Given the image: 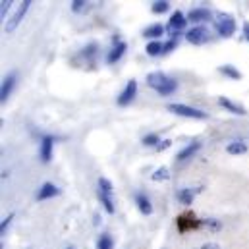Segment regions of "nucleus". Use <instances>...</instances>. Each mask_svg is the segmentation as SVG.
Instances as JSON below:
<instances>
[{"instance_id": "c85d7f7f", "label": "nucleus", "mask_w": 249, "mask_h": 249, "mask_svg": "<svg viewBox=\"0 0 249 249\" xmlns=\"http://www.w3.org/2000/svg\"><path fill=\"white\" fill-rule=\"evenodd\" d=\"M201 224H203V226H209V228H214V230L220 228V222H216V220H213V218H207V220H203Z\"/></svg>"}, {"instance_id": "5701e85b", "label": "nucleus", "mask_w": 249, "mask_h": 249, "mask_svg": "<svg viewBox=\"0 0 249 249\" xmlns=\"http://www.w3.org/2000/svg\"><path fill=\"white\" fill-rule=\"evenodd\" d=\"M151 10H153V14H164V12H168V10H170V2H166V0L153 2Z\"/></svg>"}, {"instance_id": "6ab92c4d", "label": "nucleus", "mask_w": 249, "mask_h": 249, "mask_svg": "<svg viewBox=\"0 0 249 249\" xmlns=\"http://www.w3.org/2000/svg\"><path fill=\"white\" fill-rule=\"evenodd\" d=\"M226 151H228L230 155H244V153L248 151V145H246L244 141H234V143H230V145L226 147Z\"/></svg>"}, {"instance_id": "f3484780", "label": "nucleus", "mask_w": 249, "mask_h": 249, "mask_svg": "<svg viewBox=\"0 0 249 249\" xmlns=\"http://www.w3.org/2000/svg\"><path fill=\"white\" fill-rule=\"evenodd\" d=\"M112 191H114V189H112V184H110L107 178H101V180H99V189H97L99 195H103V197H110V199H112Z\"/></svg>"}, {"instance_id": "a878e982", "label": "nucleus", "mask_w": 249, "mask_h": 249, "mask_svg": "<svg viewBox=\"0 0 249 249\" xmlns=\"http://www.w3.org/2000/svg\"><path fill=\"white\" fill-rule=\"evenodd\" d=\"M159 143H160V139H159L157 133H149V135L143 137V145H147V147H153V145H159Z\"/></svg>"}, {"instance_id": "72a5a7b5", "label": "nucleus", "mask_w": 249, "mask_h": 249, "mask_svg": "<svg viewBox=\"0 0 249 249\" xmlns=\"http://www.w3.org/2000/svg\"><path fill=\"white\" fill-rule=\"evenodd\" d=\"M201 249H220V248H218L216 244H205V246H203Z\"/></svg>"}, {"instance_id": "473e14b6", "label": "nucleus", "mask_w": 249, "mask_h": 249, "mask_svg": "<svg viewBox=\"0 0 249 249\" xmlns=\"http://www.w3.org/2000/svg\"><path fill=\"white\" fill-rule=\"evenodd\" d=\"M244 35H246V39H248V43H249V21L244 23Z\"/></svg>"}, {"instance_id": "4be33fe9", "label": "nucleus", "mask_w": 249, "mask_h": 249, "mask_svg": "<svg viewBox=\"0 0 249 249\" xmlns=\"http://www.w3.org/2000/svg\"><path fill=\"white\" fill-rule=\"evenodd\" d=\"M220 73H224V75H228V77H232V79H242V73H240L234 66H230V64L220 66Z\"/></svg>"}, {"instance_id": "1a4fd4ad", "label": "nucleus", "mask_w": 249, "mask_h": 249, "mask_svg": "<svg viewBox=\"0 0 249 249\" xmlns=\"http://www.w3.org/2000/svg\"><path fill=\"white\" fill-rule=\"evenodd\" d=\"M53 149H54V139L53 137H45L41 141V160L43 162H51L53 159Z\"/></svg>"}, {"instance_id": "39448f33", "label": "nucleus", "mask_w": 249, "mask_h": 249, "mask_svg": "<svg viewBox=\"0 0 249 249\" xmlns=\"http://www.w3.org/2000/svg\"><path fill=\"white\" fill-rule=\"evenodd\" d=\"M186 39L187 43H191V45H203L209 39V33H207L205 27H193L186 33Z\"/></svg>"}, {"instance_id": "4468645a", "label": "nucleus", "mask_w": 249, "mask_h": 249, "mask_svg": "<svg viewBox=\"0 0 249 249\" xmlns=\"http://www.w3.org/2000/svg\"><path fill=\"white\" fill-rule=\"evenodd\" d=\"M199 149H201V143L193 141V143H189L187 147H184V149L178 153V157H176V159H178V160H186V159H191V157H193V155H195Z\"/></svg>"}, {"instance_id": "20e7f679", "label": "nucleus", "mask_w": 249, "mask_h": 249, "mask_svg": "<svg viewBox=\"0 0 249 249\" xmlns=\"http://www.w3.org/2000/svg\"><path fill=\"white\" fill-rule=\"evenodd\" d=\"M29 6H31V2H29V0H23V2L19 4V10H18V12L14 14V18H12V19H10L8 23H6V31H8V33H12V31H14V29H16L18 25H19V21L23 19L25 12L29 10Z\"/></svg>"}, {"instance_id": "cd10ccee", "label": "nucleus", "mask_w": 249, "mask_h": 249, "mask_svg": "<svg viewBox=\"0 0 249 249\" xmlns=\"http://www.w3.org/2000/svg\"><path fill=\"white\" fill-rule=\"evenodd\" d=\"M85 4H87V2H83V0H73V2H71V10H73V12H81V10L85 8Z\"/></svg>"}, {"instance_id": "6e6552de", "label": "nucleus", "mask_w": 249, "mask_h": 249, "mask_svg": "<svg viewBox=\"0 0 249 249\" xmlns=\"http://www.w3.org/2000/svg\"><path fill=\"white\" fill-rule=\"evenodd\" d=\"M218 105H220V107H224L226 110H230V112L238 114V116L248 114V112H246V108H244L242 105H236V103H234V101H230L228 97H218Z\"/></svg>"}, {"instance_id": "f257e3e1", "label": "nucleus", "mask_w": 249, "mask_h": 249, "mask_svg": "<svg viewBox=\"0 0 249 249\" xmlns=\"http://www.w3.org/2000/svg\"><path fill=\"white\" fill-rule=\"evenodd\" d=\"M168 110L178 114V116H184V118H195V120L207 118V112H203L199 108H193V107H187V105H168Z\"/></svg>"}, {"instance_id": "7ed1b4c3", "label": "nucleus", "mask_w": 249, "mask_h": 249, "mask_svg": "<svg viewBox=\"0 0 249 249\" xmlns=\"http://www.w3.org/2000/svg\"><path fill=\"white\" fill-rule=\"evenodd\" d=\"M135 95H137V83H135V79H129L127 85L124 87V91H122L120 97H118V105H120V107H127V105L135 99Z\"/></svg>"}, {"instance_id": "2eb2a0df", "label": "nucleus", "mask_w": 249, "mask_h": 249, "mask_svg": "<svg viewBox=\"0 0 249 249\" xmlns=\"http://www.w3.org/2000/svg\"><path fill=\"white\" fill-rule=\"evenodd\" d=\"M135 203H137V209L143 213V214H151L153 213V205H151V201L145 197V195H135Z\"/></svg>"}, {"instance_id": "dca6fc26", "label": "nucleus", "mask_w": 249, "mask_h": 249, "mask_svg": "<svg viewBox=\"0 0 249 249\" xmlns=\"http://www.w3.org/2000/svg\"><path fill=\"white\" fill-rule=\"evenodd\" d=\"M162 33H164V27L160 23H153V25H149L143 31V37H147V39H159Z\"/></svg>"}, {"instance_id": "f03ea898", "label": "nucleus", "mask_w": 249, "mask_h": 249, "mask_svg": "<svg viewBox=\"0 0 249 249\" xmlns=\"http://www.w3.org/2000/svg\"><path fill=\"white\" fill-rule=\"evenodd\" d=\"M216 31H218L220 37H232L234 31H236V21H234L230 16H218Z\"/></svg>"}, {"instance_id": "2f4dec72", "label": "nucleus", "mask_w": 249, "mask_h": 249, "mask_svg": "<svg viewBox=\"0 0 249 249\" xmlns=\"http://www.w3.org/2000/svg\"><path fill=\"white\" fill-rule=\"evenodd\" d=\"M170 143H172L170 139H166V141H162V145H159V151H162V149H168V147H170Z\"/></svg>"}, {"instance_id": "f8f14e48", "label": "nucleus", "mask_w": 249, "mask_h": 249, "mask_svg": "<svg viewBox=\"0 0 249 249\" xmlns=\"http://www.w3.org/2000/svg\"><path fill=\"white\" fill-rule=\"evenodd\" d=\"M209 18H211V12L205 10V8H195V10H189V14H187V19L189 21H195V23L207 21Z\"/></svg>"}, {"instance_id": "f704fd0d", "label": "nucleus", "mask_w": 249, "mask_h": 249, "mask_svg": "<svg viewBox=\"0 0 249 249\" xmlns=\"http://www.w3.org/2000/svg\"><path fill=\"white\" fill-rule=\"evenodd\" d=\"M68 249H73V248H68Z\"/></svg>"}, {"instance_id": "9b49d317", "label": "nucleus", "mask_w": 249, "mask_h": 249, "mask_svg": "<svg viewBox=\"0 0 249 249\" xmlns=\"http://www.w3.org/2000/svg\"><path fill=\"white\" fill-rule=\"evenodd\" d=\"M60 193V189L54 186V184H45V186L39 189V193H37V199L39 201H45V199H51V197H56Z\"/></svg>"}, {"instance_id": "9d476101", "label": "nucleus", "mask_w": 249, "mask_h": 249, "mask_svg": "<svg viewBox=\"0 0 249 249\" xmlns=\"http://www.w3.org/2000/svg\"><path fill=\"white\" fill-rule=\"evenodd\" d=\"M166 79H168V77H166L162 71H153V73H149V75H147V85L159 91V89L166 83Z\"/></svg>"}, {"instance_id": "412c9836", "label": "nucleus", "mask_w": 249, "mask_h": 249, "mask_svg": "<svg viewBox=\"0 0 249 249\" xmlns=\"http://www.w3.org/2000/svg\"><path fill=\"white\" fill-rule=\"evenodd\" d=\"M176 89H178L176 79H170V77H168V79H166V83H164V85L159 89V95H164V97H166V95H172Z\"/></svg>"}, {"instance_id": "b1692460", "label": "nucleus", "mask_w": 249, "mask_h": 249, "mask_svg": "<svg viewBox=\"0 0 249 249\" xmlns=\"http://www.w3.org/2000/svg\"><path fill=\"white\" fill-rule=\"evenodd\" d=\"M168 178H170V170H168L166 166L155 170V174H153V180H155V182H164V180H168Z\"/></svg>"}, {"instance_id": "c756f323", "label": "nucleus", "mask_w": 249, "mask_h": 249, "mask_svg": "<svg viewBox=\"0 0 249 249\" xmlns=\"http://www.w3.org/2000/svg\"><path fill=\"white\" fill-rule=\"evenodd\" d=\"M10 4H12L10 0H4V2H2V6H0V16H2V18H4V14L10 10Z\"/></svg>"}, {"instance_id": "aec40b11", "label": "nucleus", "mask_w": 249, "mask_h": 249, "mask_svg": "<svg viewBox=\"0 0 249 249\" xmlns=\"http://www.w3.org/2000/svg\"><path fill=\"white\" fill-rule=\"evenodd\" d=\"M145 51H147V54H149V56H157V54L164 53V45H162V43H159V41H151V43L145 47Z\"/></svg>"}, {"instance_id": "7c9ffc66", "label": "nucleus", "mask_w": 249, "mask_h": 249, "mask_svg": "<svg viewBox=\"0 0 249 249\" xmlns=\"http://www.w3.org/2000/svg\"><path fill=\"white\" fill-rule=\"evenodd\" d=\"M10 220H12V214L2 222V226H0V234H4V230H6V228H8V224H10Z\"/></svg>"}, {"instance_id": "bb28decb", "label": "nucleus", "mask_w": 249, "mask_h": 249, "mask_svg": "<svg viewBox=\"0 0 249 249\" xmlns=\"http://www.w3.org/2000/svg\"><path fill=\"white\" fill-rule=\"evenodd\" d=\"M178 35H180V33H174L172 39H170L168 43H164V53H170V51H174V49L178 47Z\"/></svg>"}, {"instance_id": "423d86ee", "label": "nucleus", "mask_w": 249, "mask_h": 249, "mask_svg": "<svg viewBox=\"0 0 249 249\" xmlns=\"http://www.w3.org/2000/svg\"><path fill=\"white\" fill-rule=\"evenodd\" d=\"M187 19L186 16L182 14V12H174L172 16H170V21H168V29L172 31V33H178V31H182L184 27H186Z\"/></svg>"}, {"instance_id": "ddd939ff", "label": "nucleus", "mask_w": 249, "mask_h": 249, "mask_svg": "<svg viewBox=\"0 0 249 249\" xmlns=\"http://www.w3.org/2000/svg\"><path fill=\"white\" fill-rule=\"evenodd\" d=\"M125 49H127V45H125V43H116V45L112 47V51L108 53V56H107V62H108V64L118 62V60L124 56Z\"/></svg>"}, {"instance_id": "a211bd4d", "label": "nucleus", "mask_w": 249, "mask_h": 249, "mask_svg": "<svg viewBox=\"0 0 249 249\" xmlns=\"http://www.w3.org/2000/svg\"><path fill=\"white\" fill-rule=\"evenodd\" d=\"M199 189H189V187H186V189H180V193H178V199L184 203V205H191L193 203V199H195V193H197Z\"/></svg>"}, {"instance_id": "0eeeda50", "label": "nucleus", "mask_w": 249, "mask_h": 249, "mask_svg": "<svg viewBox=\"0 0 249 249\" xmlns=\"http://www.w3.org/2000/svg\"><path fill=\"white\" fill-rule=\"evenodd\" d=\"M14 87H16V73H10V75L4 79L2 87H0V101H2V103L8 101V97H10V93L14 91Z\"/></svg>"}, {"instance_id": "393cba45", "label": "nucleus", "mask_w": 249, "mask_h": 249, "mask_svg": "<svg viewBox=\"0 0 249 249\" xmlns=\"http://www.w3.org/2000/svg\"><path fill=\"white\" fill-rule=\"evenodd\" d=\"M97 249H114V244H112L110 236L103 234V236L99 238V242H97Z\"/></svg>"}]
</instances>
